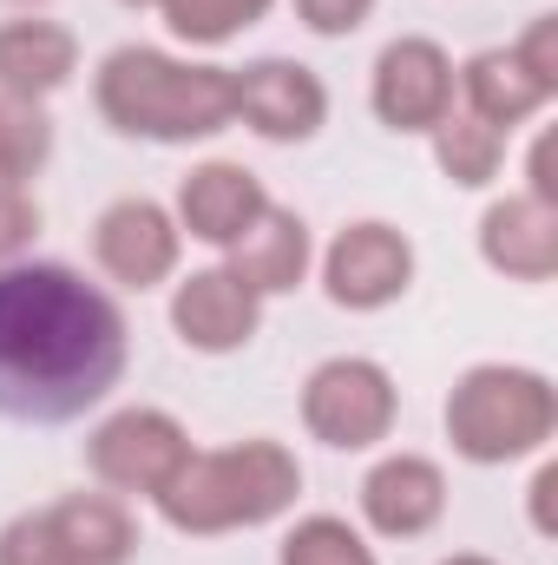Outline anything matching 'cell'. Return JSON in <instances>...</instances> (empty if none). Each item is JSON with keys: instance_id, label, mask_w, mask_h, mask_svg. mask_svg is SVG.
<instances>
[{"instance_id": "cell-1", "label": "cell", "mask_w": 558, "mask_h": 565, "mask_svg": "<svg viewBox=\"0 0 558 565\" xmlns=\"http://www.w3.org/2000/svg\"><path fill=\"white\" fill-rule=\"evenodd\" d=\"M132 362V329L112 289L73 264L0 270V422L66 427L93 415Z\"/></svg>"}, {"instance_id": "cell-2", "label": "cell", "mask_w": 558, "mask_h": 565, "mask_svg": "<svg viewBox=\"0 0 558 565\" xmlns=\"http://www.w3.org/2000/svg\"><path fill=\"white\" fill-rule=\"evenodd\" d=\"M93 106L119 139L144 145H204L237 126L230 66L178 60L164 46H112L93 73Z\"/></svg>"}, {"instance_id": "cell-3", "label": "cell", "mask_w": 558, "mask_h": 565, "mask_svg": "<svg viewBox=\"0 0 558 565\" xmlns=\"http://www.w3.org/2000/svg\"><path fill=\"white\" fill-rule=\"evenodd\" d=\"M296 500H302V460L270 434H250L230 447H191V460L151 507L184 540H224L277 526L282 513H296Z\"/></svg>"}, {"instance_id": "cell-4", "label": "cell", "mask_w": 558, "mask_h": 565, "mask_svg": "<svg viewBox=\"0 0 558 565\" xmlns=\"http://www.w3.org/2000/svg\"><path fill=\"white\" fill-rule=\"evenodd\" d=\"M447 440L473 467H513L546 454L558 434V388L526 362H473L447 388Z\"/></svg>"}, {"instance_id": "cell-5", "label": "cell", "mask_w": 558, "mask_h": 565, "mask_svg": "<svg viewBox=\"0 0 558 565\" xmlns=\"http://www.w3.org/2000/svg\"><path fill=\"white\" fill-rule=\"evenodd\" d=\"M401 422V388L375 355H329L302 382V427L335 454H368Z\"/></svg>"}, {"instance_id": "cell-6", "label": "cell", "mask_w": 558, "mask_h": 565, "mask_svg": "<svg viewBox=\"0 0 558 565\" xmlns=\"http://www.w3.org/2000/svg\"><path fill=\"white\" fill-rule=\"evenodd\" d=\"M184 460H191V434L171 408L132 402L86 434V473L119 500H158Z\"/></svg>"}, {"instance_id": "cell-7", "label": "cell", "mask_w": 558, "mask_h": 565, "mask_svg": "<svg viewBox=\"0 0 558 565\" xmlns=\"http://www.w3.org/2000/svg\"><path fill=\"white\" fill-rule=\"evenodd\" d=\"M315 270H322V296L335 302V309H348V316H375V309H388V302H401L408 289H415V244H408V231L401 224H388V217H355V224H342L335 237H329V250L315 257Z\"/></svg>"}, {"instance_id": "cell-8", "label": "cell", "mask_w": 558, "mask_h": 565, "mask_svg": "<svg viewBox=\"0 0 558 565\" xmlns=\"http://www.w3.org/2000/svg\"><path fill=\"white\" fill-rule=\"evenodd\" d=\"M368 113L401 139H427L453 113V53L427 33L388 40L368 73Z\"/></svg>"}, {"instance_id": "cell-9", "label": "cell", "mask_w": 558, "mask_h": 565, "mask_svg": "<svg viewBox=\"0 0 558 565\" xmlns=\"http://www.w3.org/2000/svg\"><path fill=\"white\" fill-rule=\"evenodd\" d=\"M178 257H184V231L171 217V204L158 198H112L99 217H93V264L99 277L119 282V289H164L178 277Z\"/></svg>"}, {"instance_id": "cell-10", "label": "cell", "mask_w": 558, "mask_h": 565, "mask_svg": "<svg viewBox=\"0 0 558 565\" xmlns=\"http://www.w3.org/2000/svg\"><path fill=\"white\" fill-rule=\"evenodd\" d=\"M230 86H237V126L264 145H309L329 126V86L302 60L270 53V60L230 66Z\"/></svg>"}, {"instance_id": "cell-11", "label": "cell", "mask_w": 558, "mask_h": 565, "mask_svg": "<svg viewBox=\"0 0 558 565\" xmlns=\"http://www.w3.org/2000/svg\"><path fill=\"white\" fill-rule=\"evenodd\" d=\"M355 507H362V526L375 540H427L447 520V467L433 454L395 447L362 473Z\"/></svg>"}, {"instance_id": "cell-12", "label": "cell", "mask_w": 558, "mask_h": 565, "mask_svg": "<svg viewBox=\"0 0 558 565\" xmlns=\"http://www.w3.org/2000/svg\"><path fill=\"white\" fill-rule=\"evenodd\" d=\"M264 211H270V191H264V178H257L250 164H237V158H204V164H191V171L178 178V198H171L178 231H184L191 244H204V250H230Z\"/></svg>"}, {"instance_id": "cell-13", "label": "cell", "mask_w": 558, "mask_h": 565, "mask_svg": "<svg viewBox=\"0 0 558 565\" xmlns=\"http://www.w3.org/2000/svg\"><path fill=\"white\" fill-rule=\"evenodd\" d=\"M257 329H264V296H250L224 264L178 277V289H171V335L184 349H197V355H237V349L257 342Z\"/></svg>"}, {"instance_id": "cell-14", "label": "cell", "mask_w": 558, "mask_h": 565, "mask_svg": "<svg viewBox=\"0 0 558 565\" xmlns=\"http://www.w3.org/2000/svg\"><path fill=\"white\" fill-rule=\"evenodd\" d=\"M480 264L506 282H552L558 277V204L526 191H506L480 211Z\"/></svg>"}, {"instance_id": "cell-15", "label": "cell", "mask_w": 558, "mask_h": 565, "mask_svg": "<svg viewBox=\"0 0 558 565\" xmlns=\"http://www.w3.org/2000/svg\"><path fill=\"white\" fill-rule=\"evenodd\" d=\"M224 270L244 282L250 296H264V302L296 296L309 282V270H315V231H309V217L270 198V211L224 250Z\"/></svg>"}, {"instance_id": "cell-16", "label": "cell", "mask_w": 558, "mask_h": 565, "mask_svg": "<svg viewBox=\"0 0 558 565\" xmlns=\"http://www.w3.org/2000/svg\"><path fill=\"white\" fill-rule=\"evenodd\" d=\"M558 93L539 79V73H526L519 66V53L513 46H480L473 60H460L453 66V106L466 113V119H480V126H493V132H519V126H533L546 106H552Z\"/></svg>"}, {"instance_id": "cell-17", "label": "cell", "mask_w": 558, "mask_h": 565, "mask_svg": "<svg viewBox=\"0 0 558 565\" xmlns=\"http://www.w3.org/2000/svg\"><path fill=\"white\" fill-rule=\"evenodd\" d=\"M79 73V40L73 26L46 20V13H20V20H0V93L13 99H53L66 93Z\"/></svg>"}, {"instance_id": "cell-18", "label": "cell", "mask_w": 558, "mask_h": 565, "mask_svg": "<svg viewBox=\"0 0 558 565\" xmlns=\"http://www.w3.org/2000/svg\"><path fill=\"white\" fill-rule=\"evenodd\" d=\"M60 546L73 565H132L139 559V520L119 493H66L46 507Z\"/></svg>"}, {"instance_id": "cell-19", "label": "cell", "mask_w": 558, "mask_h": 565, "mask_svg": "<svg viewBox=\"0 0 558 565\" xmlns=\"http://www.w3.org/2000/svg\"><path fill=\"white\" fill-rule=\"evenodd\" d=\"M427 145H433V164H440V178H447L453 191H486V184L500 178V164H506V132L466 119L460 106L427 132Z\"/></svg>"}, {"instance_id": "cell-20", "label": "cell", "mask_w": 558, "mask_h": 565, "mask_svg": "<svg viewBox=\"0 0 558 565\" xmlns=\"http://www.w3.org/2000/svg\"><path fill=\"white\" fill-rule=\"evenodd\" d=\"M53 113L40 99H13L0 93V184H33L53 164Z\"/></svg>"}, {"instance_id": "cell-21", "label": "cell", "mask_w": 558, "mask_h": 565, "mask_svg": "<svg viewBox=\"0 0 558 565\" xmlns=\"http://www.w3.org/2000/svg\"><path fill=\"white\" fill-rule=\"evenodd\" d=\"M277 0H158L164 33L178 46H230L237 33H250L257 20H270Z\"/></svg>"}, {"instance_id": "cell-22", "label": "cell", "mask_w": 558, "mask_h": 565, "mask_svg": "<svg viewBox=\"0 0 558 565\" xmlns=\"http://www.w3.org/2000/svg\"><path fill=\"white\" fill-rule=\"evenodd\" d=\"M277 565H382V559L362 540V526H348L342 513H309L282 533Z\"/></svg>"}, {"instance_id": "cell-23", "label": "cell", "mask_w": 558, "mask_h": 565, "mask_svg": "<svg viewBox=\"0 0 558 565\" xmlns=\"http://www.w3.org/2000/svg\"><path fill=\"white\" fill-rule=\"evenodd\" d=\"M0 565H73L53 520H46V507H26L0 526Z\"/></svg>"}, {"instance_id": "cell-24", "label": "cell", "mask_w": 558, "mask_h": 565, "mask_svg": "<svg viewBox=\"0 0 558 565\" xmlns=\"http://www.w3.org/2000/svg\"><path fill=\"white\" fill-rule=\"evenodd\" d=\"M33 237H40V204H33V191H26V184H0V270L20 264V257L33 250Z\"/></svg>"}, {"instance_id": "cell-25", "label": "cell", "mask_w": 558, "mask_h": 565, "mask_svg": "<svg viewBox=\"0 0 558 565\" xmlns=\"http://www.w3.org/2000/svg\"><path fill=\"white\" fill-rule=\"evenodd\" d=\"M289 7H296V20H302L315 40H348V33L368 26V13H375L382 0H289Z\"/></svg>"}, {"instance_id": "cell-26", "label": "cell", "mask_w": 558, "mask_h": 565, "mask_svg": "<svg viewBox=\"0 0 558 565\" xmlns=\"http://www.w3.org/2000/svg\"><path fill=\"white\" fill-rule=\"evenodd\" d=\"M513 53H519L526 73H539V79L558 93V13H539V20L513 40Z\"/></svg>"}, {"instance_id": "cell-27", "label": "cell", "mask_w": 558, "mask_h": 565, "mask_svg": "<svg viewBox=\"0 0 558 565\" xmlns=\"http://www.w3.org/2000/svg\"><path fill=\"white\" fill-rule=\"evenodd\" d=\"M552 158H558V139H552V132H539V139H533V151H526V198H539V204H558Z\"/></svg>"}, {"instance_id": "cell-28", "label": "cell", "mask_w": 558, "mask_h": 565, "mask_svg": "<svg viewBox=\"0 0 558 565\" xmlns=\"http://www.w3.org/2000/svg\"><path fill=\"white\" fill-rule=\"evenodd\" d=\"M552 493H558V460H539V473H533V487H526V507H533V533H539V540L558 533Z\"/></svg>"}, {"instance_id": "cell-29", "label": "cell", "mask_w": 558, "mask_h": 565, "mask_svg": "<svg viewBox=\"0 0 558 565\" xmlns=\"http://www.w3.org/2000/svg\"><path fill=\"white\" fill-rule=\"evenodd\" d=\"M433 565H500V559H486V553H447V559H433Z\"/></svg>"}, {"instance_id": "cell-30", "label": "cell", "mask_w": 558, "mask_h": 565, "mask_svg": "<svg viewBox=\"0 0 558 565\" xmlns=\"http://www.w3.org/2000/svg\"><path fill=\"white\" fill-rule=\"evenodd\" d=\"M7 7H26V13H40V7H46V0H7Z\"/></svg>"}, {"instance_id": "cell-31", "label": "cell", "mask_w": 558, "mask_h": 565, "mask_svg": "<svg viewBox=\"0 0 558 565\" xmlns=\"http://www.w3.org/2000/svg\"><path fill=\"white\" fill-rule=\"evenodd\" d=\"M119 7H158V0H119Z\"/></svg>"}]
</instances>
